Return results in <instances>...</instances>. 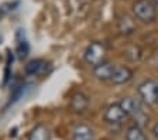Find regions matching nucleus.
Segmentation results:
<instances>
[{
    "label": "nucleus",
    "instance_id": "6",
    "mask_svg": "<svg viewBox=\"0 0 158 140\" xmlns=\"http://www.w3.org/2000/svg\"><path fill=\"white\" fill-rule=\"evenodd\" d=\"M131 78H133V71L130 70V68L124 67V65H122V67H117V65H116L114 72H113L110 81H112L113 83H116V85H122V83L128 82Z\"/></svg>",
    "mask_w": 158,
    "mask_h": 140
},
{
    "label": "nucleus",
    "instance_id": "3",
    "mask_svg": "<svg viewBox=\"0 0 158 140\" xmlns=\"http://www.w3.org/2000/svg\"><path fill=\"white\" fill-rule=\"evenodd\" d=\"M157 89L158 83L152 79H147L138 85V93L141 96L143 102L147 105H152L157 100Z\"/></svg>",
    "mask_w": 158,
    "mask_h": 140
},
{
    "label": "nucleus",
    "instance_id": "5",
    "mask_svg": "<svg viewBox=\"0 0 158 140\" xmlns=\"http://www.w3.org/2000/svg\"><path fill=\"white\" fill-rule=\"evenodd\" d=\"M114 68L116 65L112 62H102L99 64L98 67L93 68V75H95L98 79L100 81H107V79H112V75L114 72Z\"/></svg>",
    "mask_w": 158,
    "mask_h": 140
},
{
    "label": "nucleus",
    "instance_id": "10",
    "mask_svg": "<svg viewBox=\"0 0 158 140\" xmlns=\"http://www.w3.org/2000/svg\"><path fill=\"white\" fill-rule=\"evenodd\" d=\"M28 140H49V130L44 125H38L30 132Z\"/></svg>",
    "mask_w": 158,
    "mask_h": 140
},
{
    "label": "nucleus",
    "instance_id": "11",
    "mask_svg": "<svg viewBox=\"0 0 158 140\" xmlns=\"http://www.w3.org/2000/svg\"><path fill=\"white\" fill-rule=\"evenodd\" d=\"M126 140H147V136L141 127L134 125L126 130Z\"/></svg>",
    "mask_w": 158,
    "mask_h": 140
},
{
    "label": "nucleus",
    "instance_id": "8",
    "mask_svg": "<svg viewBox=\"0 0 158 140\" xmlns=\"http://www.w3.org/2000/svg\"><path fill=\"white\" fill-rule=\"evenodd\" d=\"M118 104H120L122 109L124 110V113L127 115V116H135V115H138L140 112H143V110L140 109L138 102L135 99H133V98H123Z\"/></svg>",
    "mask_w": 158,
    "mask_h": 140
},
{
    "label": "nucleus",
    "instance_id": "4",
    "mask_svg": "<svg viewBox=\"0 0 158 140\" xmlns=\"http://www.w3.org/2000/svg\"><path fill=\"white\" fill-rule=\"evenodd\" d=\"M126 117H127V115L124 113V110L122 109V106H120L118 102L117 104L109 105V106L106 108L105 113H103V119H105V122H107V123H110V125L122 123Z\"/></svg>",
    "mask_w": 158,
    "mask_h": 140
},
{
    "label": "nucleus",
    "instance_id": "1",
    "mask_svg": "<svg viewBox=\"0 0 158 140\" xmlns=\"http://www.w3.org/2000/svg\"><path fill=\"white\" fill-rule=\"evenodd\" d=\"M133 13L144 23H152L157 19V9L151 0H137L133 4Z\"/></svg>",
    "mask_w": 158,
    "mask_h": 140
},
{
    "label": "nucleus",
    "instance_id": "9",
    "mask_svg": "<svg viewBox=\"0 0 158 140\" xmlns=\"http://www.w3.org/2000/svg\"><path fill=\"white\" fill-rule=\"evenodd\" d=\"M72 139L73 140H93L95 139V133L93 130L88 126V125H78L72 132Z\"/></svg>",
    "mask_w": 158,
    "mask_h": 140
},
{
    "label": "nucleus",
    "instance_id": "7",
    "mask_svg": "<svg viewBox=\"0 0 158 140\" xmlns=\"http://www.w3.org/2000/svg\"><path fill=\"white\" fill-rule=\"evenodd\" d=\"M88 105H89V99L85 93H82V92H76L72 96V99H71V108H72L73 112H76V113L85 112L88 109Z\"/></svg>",
    "mask_w": 158,
    "mask_h": 140
},
{
    "label": "nucleus",
    "instance_id": "15",
    "mask_svg": "<svg viewBox=\"0 0 158 140\" xmlns=\"http://www.w3.org/2000/svg\"><path fill=\"white\" fill-rule=\"evenodd\" d=\"M155 104H158V89H157V100H155Z\"/></svg>",
    "mask_w": 158,
    "mask_h": 140
},
{
    "label": "nucleus",
    "instance_id": "12",
    "mask_svg": "<svg viewBox=\"0 0 158 140\" xmlns=\"http://www.w3.org/2000/svg\"><path fill=\"white\" fill-rule=\"evenodd\" d=\"M41 67H43V61L41 60H33L26 65V72L28 74V75H35V74L40 72Z\"/></svg>",
    "mask_w": 158,
    "mask_h": 140
},
{
    "label": "nucleus",
    "instance_id": "14",
    "mask_svg": "<svg viewBox=\"0 0 158 140\" xmlns=\"http://www.w3.org/2000/svg\"><path fill=\"white\" fill-rule=\"evenodd\" d=\"M152 2V4L155 6V9H158V0H151Z\"/></svg>",
    "mask_w": 158,
    "mask_h": 140
},
{
    "label": "nucleus",
    "instance_id": "2",
    "mask_svg": "<svg viewBox=\"0 0 158 140\" xmlns=\"http://www.w3.org/2000/svg\"><path fill=\"white\" fill-rule=\"evenodd\" d=\"M105 57H106V48L99 41H93V43L89 44L88 48L85 50V54H83L86 64L93 68L98 67L99 64L105 62Z\"/></svg>",
    "mask_w": 158,
    "mask_h": 140
},
{
    "label": "nucleus",
    "instance_id": "13",
    "mask_svg": "<svg viewBox=\"0 0 158 140\" xmlns=\"http://www.w3.org/2000/svg\"><path fill=\"white\" fill-rule=\"evenodd\" d=\"M152 132H154V134H155V137H158V122L154 125V129H152Z\"/></svg>",
    "mask_w": 158,
    "mask_h": 140
}]
</instances>
